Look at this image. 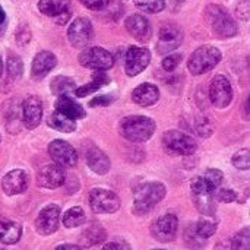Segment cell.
<instances>
[{"label":"cell","mask_w":250,"mask_h":250,"mask_svg":"<svg viewBox=\"0 0 250 250\" xmlns=\"http://www.w3.org/2000/svg\"><path fill=\"white\" fill-rule=\"evenodd\" d=\"M166 192V186L160 182H148L138 186L133 192V212L138 215L148 214L154 207H157L164 199Z\"/></svg>","instance_id":"6da1fadb"},{"label":"cell","mask_w":250,"mask_h":250,"mask_svg":"<svg viewBox=\"0 0 250 250\" xmlns=\"http://www.w3.org/2000/svg\"><path fill=\"white\" fill-rule=\"evenodd\" d=\"M155 132V122L145 116H129L120 122V133L130 142H145Z\"/></svg>","instance_id":"7a4b0ae2"},{"label":"cell","mask_w":250,"mask_h":250,"mask_svg":"<svg viewBox=\"0 0 250 250\" xmlns=\"http://www.w3.org/2000/svg\"><path fill=\"white\" fill-rule=\"evenodd\" d=\"M207 21L214 31V34L220 38H230L237 34V23L230 16V13L220 4H209L205 10Z\"/></svg>","instance_id":"3957f363"},{"label":"cell","mask_w":250,"mask_h":250,"mask_svg":"<svg viewBox=\"0 0 250 250\" xmlns=\"http://www.w3.org/2000/svg\"><path fill=\"white\" fill-rule=\"evenodd\" d=\"M221 51L214 45H202L196 48L188 63V67L192 75H202L212 70L221 62Z\"/></svg>","instance_id":"277c9868"},{"label":"cell","mask_w":250,"mask_h":250,"mask_svg":"<svg viewBox=\"0 0 250 250\" xmlns=\"http://www.w3.org/2000/svg\"><path fill=\"white\" fill-rule=\"evenodd\" d=\"M190 189H192V198H193V202H195V207L198 208V211L202 215L212 217L217 211L215 190H212L207 185L204 177H195L190 185Z\"/></svg>","instance_id":"5b68a950"},{"label":"cell","mask_w":250,"mask_h":250,"mask_svg":"<svg viewBox=\"0 0 250 250\" xmlns=\"http://www.w3.org/2000/svg\"><path fill=\"white\" fill-rule=\"evenodd\" d=\"M164 148L173 155H192L196 151V142L192 136L179 132V130H168L163 136Z\"/></svg>","instance_id":"8992f818"},{"label":"cell","mask_w":250,"mask_h":250,"mask_svg":"<svg viewBox=\"0 0 250 250\" xmlns=\"http://www.w3.org/2000/svg\"><path fill=\"white\" fill-rule=\"evenodd\" d=\"M89 205L97 214H114L120 208V199L111 190L92 189L89 193Z\"/></svg>","instance_id":"52a82bcc"},{"label":"cell","mask_w":250,"mask_h":250,"mask_svg":"<svg viewBox=\"0 0 250 250\" xmlns=\"http://www.w3.org/2000/svg\"><path fill=\"white\" fill-rule=\"evenodd\" d=\"M79 63L83 67L94 69V70H107L113 67L114 57L103 47H91L81 53Z\"/></svg>","instance_id":"ba28073f"},{"label":"cell","mask_w":250,"mask_h":250,"mask_svg":"<svg viewBox=\"0 0 250 250\" xmlns=\"http://www.w3.org/2000/svg\"><path fill=\"white\" fill-rule=\"evenodd\" d=\"M209 98L217 108L227 107L233 100V88L227 76L215 75L209 85Z\"/></svg>","instance_id":"9c48e42d"},{"label":"cell","mask_w":250,"mask_h":250,"mask_svg":"<svg viewBox=\"0 0 250 250\" xmlns=\"http://www.w3.org/2000/svg\"><path fill=\"white\" fill-rule=\"evenodd\" d=\"M179 220L174 214H166L154 221L151 226V234L157 242L168 243L173 242L177 236Z\"/></svg>","instance_id":"30bf717a"},{"label":"cell","mask_w":250,"mask_h":250,"mask_svg":"<svg viewBox=\"0 0 250 250\" xmlns=\"http://www.w3.org/2000/svg\"><path fill=\"white\" fill-rule=\"evenodd\" d=\"M48 154L51 157V160L54 161V164L63 167V168H69L73 167L78 161V154L75 151V148L67 144L66 141H60L56 139L48 145Z\"/></svg>","instance_id":"8fae6325"},{"label":"cell","mask_w":250,"mask_h":250,"mask_svg":"<svg viewBox=\"0 0 250 250\" xmlns=\"http://www.w3.org/2000/svg\"><path fill=\"white\" fill-rule=\"evenodd\" d=\"M59 224H60V208L51 204L40 211L35 220V230L41 236H50L57 231Z\"/></svg>","instance_id":"7c38bea8"},{"label":"cell","mask_w":250,"mask_h":250,"mask_svg":"<svg viewBox=\"0 0 250 250\" xmlns=\"http://www.w3.org/2000/svg\"><path fill=\"white\" fill-rule=\"evenodd\" d=\"M69 42L76 48H83L92 38V25L86 18H76L67 29Z\"/></svg>","instance_id":"4fadbf2b"},{"label":"cell","mask_w":250,"mask_h":250,"mask_svg":"<svg viewBox=\"0 0 250 250\" xmlns=\"http://www.w3.org/2000/svg\"><path fill=\"white\" fill-rule=\"evenodd\" d=\"M151 62V53L149 50L144 47H130L126 53V60H125V70L129 76H136L142 70L146 69V66Z\"/></svg>","instance_id":"5bb4252c"},{"label":"cell","mask_w":250,"mask_h":250,"mask_svg":"<svg viewBox=\"0 0 250 250\" xmlns=\"http://www.w3.org/2000/svg\"><path fill=\"white\" fill-rule=\"evenodd\" d=\"M182 40H183L182 29L174 23H167V25L161 26V29H160L157 50L161 54L170 53L182 44Z\"/></svg>","instance_id":"9a60e30c"},{"label":"cell","mask_w":250,"mask_h":250,"mask_svg":"<svg viewBox=\"0 0 250 250\" xmlns=\"http://www.w3.org/2000/svg\"><path fill=\"white\" fill-rule=\"evenodd\" d=\"M66 174L63 167L57 164H47L44 166L37 176V183L42 189H57L64 183Z\"/></svg>","instance_id":"2e32d148"},{"label":"cell","mask_w":250,"mask_h":250,"mask_svg":"<svg viewBox=\"0 0 250 250\" xmlns=\"http://www.w3.org/2000/svg\"><path fill=\"white\" fill-rule=\"evenodd\" d=\"M42 117V103L40 97L31 95L22 104V120L26 129H35Z\"/></svg>","instance_id":"e0dca14e"},{"label":"cell","mask_w":250,"mask_h":250,"mask_svg":"<svg viewBox=\"0 0 250 250\" xmlns=\"http://www.w3.org/2000/svg\"><path fill=\"white\" fill-rule=\"evenodd\" d=\"M29 179L23 170H12L1 180V189L7 196L23 193L28 189Z\"/></svg>","instance_id":"ac0fdd59"},{"label":"cell","mask_w":250,"mask_h":250,"mask_svg":"<svg viewBox=\"0 0 250 250\" xmlns=\"http://www.w3.org/2000/svg\"><path fill=\"white\" fill-rule=\"evenodd\" d=\"M70 0H40L38 9L41 13L50 18L59 19V23H64L70 15Z\"/></svg>","instance_id":"d6986e66"},{"label":"cell","mask_w":250,"mask_h":250,"mask_svg":"<svg viewBox=\"0 0 250 250\" xmlns=\"http://www.w3.org/2000/svg\"><path fill=\"white\" fill-rule=\"evenodd\" d=\"M125 26L127 29V32L136 38L141 42H146L151 38L152 29H151V23L149 21L142 16V15H132L126 19Z\"/></svg>","instance_id":"ffe728a7"},{"label":"cell","mask_w":250,"mask_h":250,"mask_svg":"<svg viewBox=\"0 0 250 250\" xmlns=\"http://www.w3.org/2000/svg\"><path fill=\"white\" fill-rule=\"evenodd\" d=\"M57 64V59L51 51H40L34 60H32V78L35 81H40L42 78H45Z\"/></svg>","instance_id":"44dd1931"},{"label":"cell","mask_w":250,"mask_h":250,"mask_svg":"<svg viewBox=\"0 0 250 250\" xmlns=\"http://www.w3.org/2000/svg\"><path fill=\"white\" fill-rule=\"evenodd\" d=\"M132 100L141 107H149L160 100V89L152 83H142L132 92Z\"/></svg>","instance_id":"7402d4cb"},{"label":"cell","mask_w":250,"mask_h":250,"mask_svg":"<svg viewBox=\"0 0 250 250\" xmlns=\"http://www.w3.org/2000/svg\"><path fill=\"white\" fill-rule=\"evenodd\" d=\"M56 111L64 114L66 117L72 119V120H78V119H83L86 116L85 110L82 108V105H79L73 98H70L67 94L64 95H59V100L56 101Z\"/></svg>","instance_id":"603a6c76"},{"label":"cell","mask_w":250,"mask_h":250,"mask_svg":"<svg viewBox=\"0 0 250 250\" xmlns=\"http://www.w3.org/2000/svg\"><path fill=\"white\" fill-rule=\"evenodd\" d=\"M86 163L89 166V168L95 173V174H107L110 171V158L98 148H92L88 151L86 154Z\"/></svg>","instance_id":"cb8c5ba5"},{"label":"cell","mask_w":250,"mask_h":250,"mask_svg":"<svg viewBox=\"0 0 250 250\" xmlns=\"http://www.w3.org/2000/svg\"><path fill=\"white\" fill-rule=\"evenodd\" d=\"M22 236V227L13 220L0 221V242L3 245H15Z\"/></svg>","instance_id":"d4e9b609"},{"label":"cell","mask_w":250,"mask_h":250,"mask_svg":"<svg viewBox=\"0 0 250 250\" xmlns=\"http://www.w3.org/2000/svg\"><path fill=\"white\" fill-rule=\"evenodd\" d=\"M110 82V78L107 76V73H104V70H95V73L92 75V79L89 83L75 88V94L76 97H88L89 94L98 91L100 88L105 86Z\"/></svg>","instance_id":"484cf974"},{"label":"cell","mask_w":250,"mask_h":250,"mask_svg":"<svg viewBox=\"0 0 250 250\" xmlns=\"http://www.w3.org/2000/svg\"><path fill=\"white\" fill-rule=\"evenodd\" d=\"M48 126H51L53 129L59 130V132H64V133H70V132H75L76 129V123L75 120L66 117L64 114L59 113V111H54L50 119H48Z\"/></svg>","instance_id":"4316f807"},{"label":"cell","mask_w":250,"mask_h":250,"mask_svg":"<svg viewBox=\"0 0 250 250\" xmlns=\"http://www.w3.org/2000/svg\"><path fill=\"white\" fill-rule=\"evenodd\" d=\"M86 221L85 211L81 207H73L63 214V226L66 229H75Z\"/></svg>","instance_id":"83f0119b"},{"label":"cell","mask_w":250,"mask_h":250,"mask_svg":"<svg viewBox=\"0 0 250 250\" xmlns=\"http://www.w3.org/2000/svg\"><path fill=\"white\" fill-rule=\"evenodd\" d=\"M75 81L67 76H57L51 81L50 89L54 95H64L70 91H75Z\"/></svg>","instance_id":"f1b7e54d"},{"label":"cell","mask_w":250,"mask_h":250,"mask_svg":"<svg viewBox=\"0 0 250 250\" xmlns=\"http://www.w3.org/2000/svg\"><path fill=\"white\" fill-rule=\"evenodd\" d=\"M104 239H105V231L100 224H92L83 231V243L88 246L98 245L104 242Z\"/></svg>","instance_id":"f546056e"},{"label":"cell","mask_w":250,"mask_h":250,"mask_svg":"<svg viewBox=\"0 0 250 250\" xmlns=\"http://www.w3.org/2000/svg\"><path fill=\"white\" fill-rule=\"evenodd\" d=\"M6 67H7V75L12 79H19L23 73V63L19 56H13V54L9 56L6 62Z\"/></svg>","instance_id":"4dcf8cb0"},{"label":"cell","mask_w":250,"mask_h":250,"mask_svg":"<svg viewBox=\"0 0 250 250\" xmlns=\"http://www.w3.org/2000/svg\"><path fill=\"white\" fill-rule=\"evenodd\" d=\"M133 3L146 13H158L166 7V0H133Z\"/></svg>","instance_id":"1f68e13d"},{"label":"cell","mask_w":250,"mask_h":250,"mask_svg":"<svg viewBox=\"0 0 250 250\" xmlns=\"http://www.w3.org/2000/svg\"><path fill=\"white\" fill-rule=\"evenodd\" d=\"M231 250H250V229L246 227L234 236Z\"/></svg>","instance_id":"d6a6232c"},{"label":"cell","mask_w":250,"mask_h":250,"mask_svg":"<svg viewBox=\"0 0 250 250\" xmlns=\"http://www.w3.org/2000/svg\"><path fill=\"white\" fill-rule=\"evenodd\" d=\"M195 230L196 233L202 237V239H208L211 237L212 234H215L217 231V223L211 221V220H207V218H202L198 221V224L195 226Z\"/></svg>","instance_id":"836d02e7"},{"label":"cell","mask_w":250,"mask_h":250,"mask_svg":"<svg viewBox=\"0 0 250 250\" xmlns=\"http://www.w3.org/2000/svg\"><path fill=\"white\" fill-rule=\"evenodd\" d=\"M202 177H204V180L207 182V185H208L212 190H217V189L220 188V185L223 183V179H224L223 173H221L220 170H217V168L208 170V171L205 173V176H202Z\"/></svg>","instance_id":"e575fe53"},{"label":"cell","mask_w":250,"mask_h":250,"mask_svg":"<svg viewBox=\"0 0 250 250\" xmlns=\"http://www.w3.org/2000/svg\"><path fill=\"white\" fill-rule=\"evenodd\" d=\"M233 166L239 170H249L250 168V151L249 149H240L233 155Z\"/></svg>","instance_id":"d590c367"},{"label":"cell","mask_w":250,"mask_h":250,"mask_svg":"<svg viewBox=\"0 0 250 250\" xmlns=\"http://www.w3.org/2000/svg\"><path fill=\"white\" fill-rule=\"evenodd\" d=\"M185 239H186L188 246H189V248H193V249H199V248H202L204 243H205V239H202V237L196 233L195 226H193V227L190 226V227L186 230Z\"/></svg>","instance_id":"8d00e7d4"},{"label":"cell","mask_w":250,"mask_h":250,"mask_svg":"<svg viewBox=\"0 0 250 250\" xmlns=\"http://www.w3.org/2000/svg\"><path fill=\"white\" fill-rule=\"evenodd\" d=\"M182 62V54H168L164 60H163V67L167 72H173Z\"/></svg>","instance_id":"74e56055"},{"label":"cell","mask_w":250,"mask_h":250,"mask_svg":"<svg viewBox=\"0 0 250 250\" xmlns=\"http://www.w3.org/2000/svg\"><path fill=\"white\" fill-rule=\"evenodd\" d=\"M217 199L220 202H224V204H230V202H234L237 199V193L231 189H221L218 190L217 193Z\"/></svg>","instance_id":"f35d334b"},{"label":"cell","mask_w":250,"mask_h":250,"mask_svg":"<svg viewBox=\"0 0 250 250\" xmlns=\"http://www.w3.org/2000/svg\"><path fill=\"white\" fill-rule=\"evenodd\" d=\"M237 16L243 21H249L250 16V0H240L237 4Z\"/></svg>","instance_id":"ab89813d"},{"label":"cell","mask_w":250,"mask_h":250,"mask_svg":"<svg viewBox=\"0 0 250 250\" xmlns=\"http://www.w3.org/2000/svg\"><path fill=\"white\" fill-rule=\"evenodd\" d=\"M79 1L91 10H101L107 4V0H79Z\"/></svg>","instance_id":"60d3db41"},{"label":"cell","mask_w":250,"mask_h":250,"mask_svg":"<svg viewBox=\"0 0 250 250\" xmlns=\"http://www.w3.org/2000/svg\"><path fill=\"white\" fill-rule=\"evenodd\" d=\"M29 37H31V34H29V28L28 26H22L19 31H18V34H16V40H18V42L19 44H26L28 41H29Z\"/></svg>","instance_id":"b9f144b4"},{"label":"cell","mask_w":250,"mask_h":250,"mask_svg":"<svg viewBox=\"0 0 250 250\" xmlns=\"http://www.w3.org/2000/svg\"><path fill=\"white\" fill-rule=\"evenodd\" d=\"M113 100H114V98H111V97H108V95H100V97H95V98L89 103V105H91V107H94V105H108Z\"/></svg>","instance_id":"7bdbcfd3"},{"label":"cell","mask_w":250,"mask_h":250,"mask_svg":"<svg viewBox=\"0 0 250 250\" xmlns=\"http://www.w3.org/2000/svg\"><path fill=\"white\" fill-rule=\"evenodd\" d=\"M103 250H127L126 246H122L120 243H117V242H111V243H108V245H105Z\"/></svg>","instance_id":"ee69618b"},{"label":"cell","mask_w":250,"mask_h":250,"mask_svg":"<svg viewBox=\"0 0 250 250\" xmlns=\"http://www.w3.org/2000/svg\"><path fill=\"white\" fill-rule=\"evenodd\" d=\"M56 250H81L79 246H75V245H70V243H64V245H59Z\"/></svg>","instance_id":"f6af8a7d"},{"label":"cell","mask_w":250,"mask_h":250,"mask_svg":"<svg viewBox=\"0 0 250 250\" xmlns=\"http://www.w3.org/2000/svg\"><path fill=\"white\" fill-rule=\"evenodd\" d=\"M0 26H6V12L0 6Z\"/></svg>","instance_id":"bcb514c9"},{"label":"cell","mask_w":250,"mask_h":250,"mask_svg":"<svg viewBox=\"0 0 250 250\" xmlns=\"http://www.w3.org/2000/svg\"><path fill=\"white\" fill-rule=\"evenodd\" d=\"M1 73H3V60L0 57V76H1Z\"/></svg>","instance_id":"7dc6e473"},{"label":"cell","mask_w":250,"mask_h":250,"mask_svg":"<svg viewBox=\"0 0 250 250\" xmlns=\"http://www.w3.org/2000/svg\"><path fill=\"white\" fill-rule=\"evenodd\" d=\"M4 29H6V26H0V37L4 34Z\"/></svg>","instance_id":"c3c4849f"},{"label":"cell","mask_w":250,"mask_h":250,"mask_svg":"<svg viewBox=\"0 0 250 250\" xmlns=\"http://www.w3.org/2000/svg\"><path fill=\"white\" fill-rule=\"evenodd\" d=\"M177 1H185V0H177Z\"/></svg>","instance_id":"681fc988"},{"label":"cell","mask_w":250,"mask_h":250,"mask_svg":"<svg viewBox=\"0 0 250 250\" xmlns=\"http://www.w3.org/2000/svg\"><path fill=\"white\" fill-rule=\"evenodd\" d=\"M154 250H163V249H154Z\"/></svg>","instance_id":"f907efd6"},{"label":"cell","mask_w":250,"mask_h":250,"mask_svg":"<svg viewBox=\"0 0 250 250\" xmlns=\"http://www.w3.org/2000/svg\"><path fill=\"white\" fill-rule=\"evenodd\" d=\"M0 250H4V249H0Z\"/></svg>","instance_id":"816d5d0a"}]
</instances>
